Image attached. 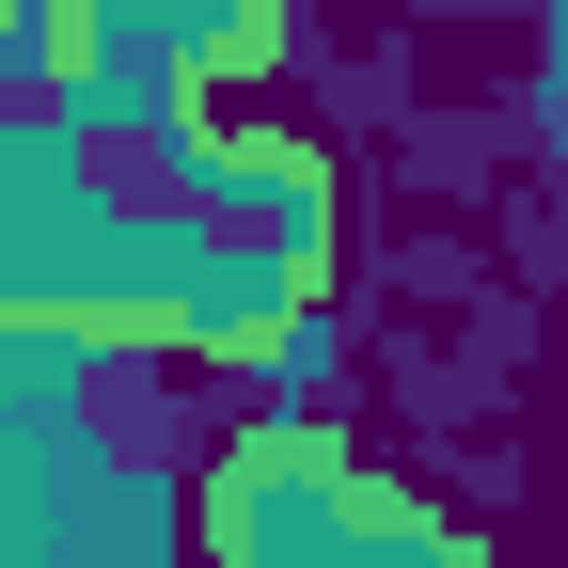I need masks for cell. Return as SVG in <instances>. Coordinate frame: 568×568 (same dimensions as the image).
Segmentation results:
<instances>
[{"label":"cell","mask_w":568,"mask_h":568,"mask_svg":"<svg viewBox=\"0 0 568 568\" xmlns=\"http://www.w3.org/2000/svg\"><path fill=\"white\" fill-rule=\"evenodd\" d=\"M347 190L301 126L32 95L0 111V332L142 364H284L332 301Z\"/></svg>","instance_id":"6da1fadb"},{"label":"cell","mask_w":568,"mask_h":568,"mask_svg":"<svg viewBox=\"0 0 568 568\" xmlns=\"http://www.w3.org/2000/svg\"><path fill=\"white\" fill-rule=\"evenodd\" d=\"M190 537L205 568H489L443 506H410L395 474H364L332 426H237L190 489Z\"/></svg>","instance_id":"7a4b0ae2"},{"label":"cell","mask_w":568,"mask_h":568,"mask_svg":"<svg viewBox=\"0 0 568 568\" xmlns=\"http://www.w3.org/2000/svg\"><path fill=\"white\" fill-rule=\"evenodd\" d=\"M0 32L48 63V95L205 111L284 63V0H0Z\"/></svg>","instance_id":"3957f363"}]
</instances>
